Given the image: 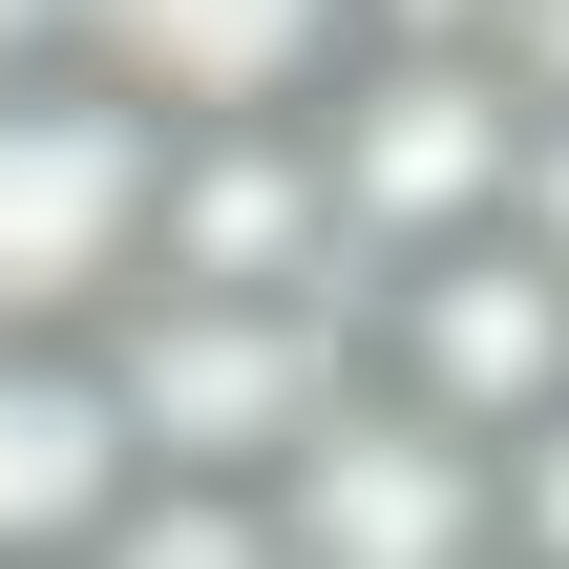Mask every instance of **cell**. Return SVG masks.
<instances>
[{
	"label": "cell",
	"mask_w": 569,
	"mask_h": 569,
	"mask_svg": "<svg viewBox=\"0 0 569 569\" xmlns=\"http://www.w3.org/2000/svg\"><path fill=\"white\" fill-rule=\"evenodd\" d=\"M84 359H106V422H127L148 486H274V465L359 401L338 296H127Z\"/></svg>",
	"instance_id": "1"
},
{
	"label": "cell",
	"mask_w": 569,
	"mask_h": 569,
	"mask_svg": "<svg viewBox=\"0 0 569 569\" xmlns=\"http://www.w3.org/2000/svg\"><path fill=\"white\" fill-rule=\"evenodd\" d=\"M148 190H169V127L84 63L0 84V338H106L148 296Z\"/></svg>",
	"instance_id": "2"
},
{
	"label": "cell",
	"mask_w": 569,
	"mask_h": 569,
	"mask_svg": "<svg viewBox=\"0 0 569 569\" xmlns=\"http://www.w3.org/2000/svg\"><path fill=\"white\" fill-rule=\"evenodd\" d=\"M296 148H317L338 253L422 274V253H486V232H507V148H528V106H507L486 63H338V84L296 106Z\"/></svg>",
	"instance_id": "3"
},
{
	"label": "cell",
	"mask_w": 569,
	"mask_h": 569,
	"mask_svg": "<svg viewBox=\"0 0 569 569\" xmlns=\"http://www.w3.org/2000/svg\"><path fill=\"white\" fill-rule=\"evenodd\" d=\"M380 401L401 422H443V443H528L569 401V274L549 253H422V274H380Z\"/></svg>",
	"instance_id": "4"
},
{
	"label": "cell",
	"mask_w": 569,
	"mask_h": 569,
	"mask_svg": "<svg viewBox=\"0 0 569 569\" xmlns=\"http://www.w3.org/2000/svg\"><path fill=\"white\" fill-rule=\"evenodd\" d=\"M253 507H274V569H486V443H443L359 380Z\"/></svg>",
	"instance_id": "5"
},
{
	"label": "cell",
	"mask_w": 569,
	"mask_h": 569,
	"mask_svg": "<svg viewBox=\"0 0 569 569\" xmlns=\"http://www.w3.org/2000/svg\"><path fill=\"white\" fill-rule=\"evenodd\" d=\"M63 42H84V84H127L148 127H296L359 21H338V0H63Z\"/></svg>",
	"instance_id": "6"
},
{
	"label": "cell",
	"mask_w": 569,
	"mask_h": 569,
	"mask_svg": "<svg viewBox=\"0 0 569 569\" xmlns=\"http://www.w3.org/2000/svg\"><path fill=\"white\" fill-rule=\"evenodd\" d=\"M317 274H338L317 148H296V127H169V190H148V296H317Z\"/></svg>",
	"instance_id": "7"
},
{
	"label": "cell",
	"mask_w": 569,
	"mask_h": 569,
	"mask_svg": "<svg viewBox=\"0 0 569 569\" xmlns=\"http://www.w3.org/2000/svg\"><path fill=\"white\" fill-rule=\"evenodd\" d=\"M127 422H106V359L84 338H0V569H84L127 507Z\"/></svg>",
	"instance_id": "8"
},
{
	"label": "cell",
	"mask_w": 569,
	"mask_h": 569,
	"mask_svg": "<svg viewBox=\"0 0 569 569\" xmlns=\"http://www.w3.org/2000/svg\"><path fill=\"white\" fill-rule=\"evenodd\" d=\"M84 569H274V507L253 486H127Z\"/></svg>",
	"instance_id": "9"
},
{
	"label": "cell",
	"mask_w": 569,
	"mask_h": 569,
	"mask_svg": "<svg viewBox=\"0 0 569 569\" xmlns=\"http://www.w3.org/2000/svg\"><path fill=\"white\" fill-rule=\"evenodd\" d=\"M486 569H569V401L528 443H486Z\"/></svg>",
	"instance_id": "10"
},
{
	"label": "cell",
	"mask_w": 569,
	"mask_h": 569,
	"mask_svg": "<svg viewBox=\"0 0 569 569\" xmlns=\"http://www.w3.org/2000/svg\"><path fill=\"white\" fill-rule=\"evenodd\" d=\"M338 21H359V63H486L507 0H338Z\"/></svg>",
	"instance_id": "11"
},
{
	"label": "cell",
	"mask_w": 569,
	"mask_h": 569,
	"mask_svg": "<svg viewBox=\"0 0 569 569\" xmlns=\"http://www.w3.org/2000/svg\"><path fill=\"white\" fill-rule=\"evenodd\" d=\"M507 253L569 274V106H528V148H507Z\"/></svg>",
	"instance_id": "12"
},
{
	"label": "cell",
	"mask_w": 569,
	"mask_h": 569,
	"mask_svg": "<svg viewBox=\"0 0 569 569\" xmlns=\"http://www.w3.org/2000/svg\"><path fill=\"white\" fill-rule=\"evenodd\" d=\"M486 84H507V106H569V0H507V21H486Z\"/></svg>",
	"instance_id": "13"
},
{
	"label": "cell",
	"mask_w": 569,
	"mask_h": 569,
	"mask_svg": "<svg viewBox=\"0 0 569 569\" xmlns=\"http://www.w3.org/2000/svg\"><path fill=\"white\" fill-rule=\"evenodd\" d=\"M63 63V0H0V84H42Z\"/></svg>",
	"instance_id": "14"
}]
</instances>
